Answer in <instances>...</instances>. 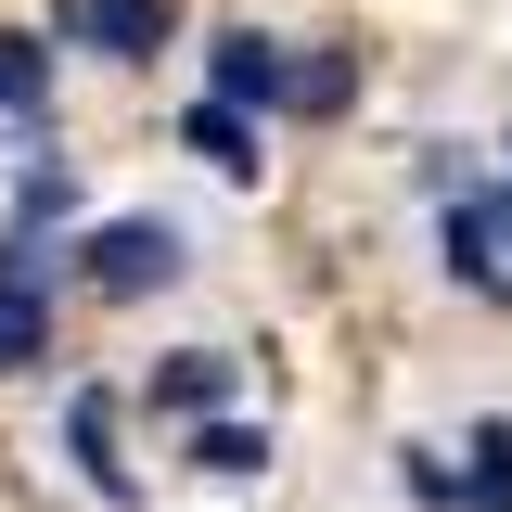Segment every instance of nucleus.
<instances>
[{
  "label": "nucleus",
  "instance_id": "nucleus-6",
  "mask_svg": "<svg viewBox=\"0 0 512 512\" xmlns=\"http://www.w3.org/2000/svg\"><path fill=\"white\" fill-rule=\"evenodd\" d=\"M218 397H231V359H218V346H180V359L154 372V410H180V423H205Z\"/></svg>",
  "mask_w": 512,
  "mask_h": 512
},
{
  "label": "nucleus",
  "instance_id": "nucleus-10",
  "mask_svg": "<svg viewBox=\"0 0 512 512\" xmlns=\"http://www.w3.org/2000/svg\"><path fill=\"white\" fill-rule=\"evenodd\" d=\"M52 103V52L39 39H0V116H39Z\"/></svg>",
  "mask_w": 512,
  "mask_h": 512
},
{
  "label": "nucleus",
  "instance_id": "nucleus-11",
  "mask_svg": "<svg viewBox=\"0 0 512 512\" xmlns=\"http://www.w3.org/2000/svg\"><path fill=\"white\" fill-rule=\"evenodd\" d=\"M346 90H359V52H308L295 64V116H333Z\"/></svg>",
  "mask_w": 512,
  "mask_h": 512
},
{
  "label": "nucleus",
  "instance_id": "nucleus-1",
  "mask_svg": "<svg viewBox=\"0 0 512 512\" xmlns=\"http://www.w3.org/2000/svg\"><path fill=\"white\" fill-rule=\"evenodd\" d=\"M77 256H90L103 295H154V282H180V231H167V218H103Z\"/></svg>",
  "mask_w": 512,
  "mask_h": 512
},
{
  "label": "nucleus",
  "instance_id": "nucleus-9",
  "mask_svg": "<svg viewBox=\"0 0 512 512\" xmlns=\"http://www.w3.org/2000/svg\"><path fill=\"white\" fill-rule=\"evenodd\" d=\"M461 500L512 512V423H474V461H461Z\"/></svg>",
  "mask_w": 512,
  "mask_h": 512
},
{
  "label": "nucleus",
  "instance_id": "nucleus-12",
  "mask_svg": "<svg viewBox=\"0 0 512 512\" xmlns=\"http://www.w3.org/2000/svg\"><path fill=\"white\" fill-rule=\"evenodd\" d=\"M192 461H205V474H269V436H244V423H205V436H192Z\"/></svg>",
  "mask_w": 512,
  "mask_h": 512
},
{
  "label": "nucleus",
  "instance_id": "nucleus-5",
  "mask_svg": "<svg viewBox=\"0 0 512 512\" xmlns=\"http://www.w3.org/2000/svg\"><path fill=\"white\" fill-rule=\"evenodd\" d=\"M64 461H77L103 500H141V474L116 461V397H103V384H77V397H64Z\"/></svg>",
  "mask_w": 512,
  "mask_h": 512
},
{
  "label": "nucleus",
  "instance_id": "nucleus-2",
  "mask_svg": "<svg viewBox=\"0 0 512 512\" xmlns=\"http://www.w3.org/2000/svg\"><path fill=\"white\" fill-rule=\"evenodd\" d=\"M448 269L474 295H512V192H448Z\"/></svg>",
  "mask_w": 512,
  "mask_h": 512
},
{
  "label": "nucleus",
  "instance_id": "nucleus-7",
  "mask_svg": "<svg viewBox=\"0 0 512 512\" xmlns=\"http://www.w3.org/2000/svg\"><path fill=\"white\" fill-rule=\"evenodd\" d=\"M26 359H52V308L26 269H0V372H26Z\"/></svg>",
  "mask_w": 512,
  "mask_h": 512
},
{
  "label": "nucleus",
  "instance_id": "nucleus-4",
  "mask_svg": "<svg viewBox=\"0 0 512 512\" xmlns=\"http://www.w3.org/2000/svg\"><path fill=\"white\" fill-rule=\"evenodd\" d=\"M205 77H218V103H231V116H244V103H295V52H282V39H256V26H218Z\"/></svg>",
  "mask_w": 512,
  "mask_h": 512
},
{
  "label": "nucleus",
  "instance_id": "nucleus-8",
  "mask_svg": "<svg viewBox=\"0 0 512 512\" xmlns=\"http://www.w3.org/2000/svg\"><path fill=\"white\" fill-rule=\"evenodd\" d=\"M192 154H205L218 180H256V128L231 116V103H192Z\"/></svg>",
  "mask_w": 512,
  "mask_h": 512
},
{
  "label": "nucleus",
  "instance_id": "nucleus-3",
  "mask_svg": "<svg viewBox=\"0 0 512 512\" xmlns=\"http://www.w3.org/2000/svg\"><path fill=\"white\" fill-rule=\"evenodd\" d=\"M180 26V0H64V39L77 52H116V64H154Z\"/></svg>",
  "mask_w": 512,
  "mask_h": 512
}]
</instances>
